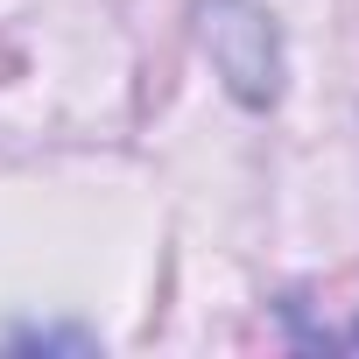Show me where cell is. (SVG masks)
Listing matches in <instances>:
<instances>
[{"instance_id":"obj_1","label":"cell","mask_w":359,"mask_h":359,"mask_svg":"<svg viewBox=\"0 0 359 359\" xmlns=\"http://www.w3.org/2000/svg\"><path fill=\"white\" fill-rule=\"evenodd\" d=\"M205 50H212V64L240 106L282 99V43L254 0H205Z\"/></svg>"},{"instance_id":"obj_2","label":"cell","mask_w":359,"mask_h":359,"mask_svg":"<svg viewBox=\"0 0 359 359\" xmlns=\"http://www.w3.org/2000/svg\"><path fill=\"white\" fill-rule=\"evenodd\" d=\"M352 338H359V331H352Z\"/></svg>"}]
</instances>
